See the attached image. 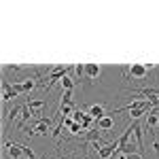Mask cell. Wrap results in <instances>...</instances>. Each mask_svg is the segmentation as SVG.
Returning <instances> with one entry per match:
<instances>
[{
  "label": "cell",
  "mask_w": 159,
  "mask_h": 159,
  "mask_svg": "<svg viewBox=\"0 0 159 159\" xmlns=\"http://www.w3.org/2000/svg\"><path fill=\"white\" fill-rule=\"evenodd\" d=\"M21 106H24V104H21ZM21 106H19V104H13V108L7 112V127L15 121V117H17V115H21Z\"/></svg>",
  "instance_id": "30bf717a"
},
{
  "label": "cell",
  "mask_w": 159,
  "mask_h": 159,
  "mask_svg": "<svg viewBox=\"0 0 159 159\" xmlns=\"http://www.w3.org/2000/svg\"><path fill=\"white\" fill-rule=\"evenodd\" d=\"M30 117H34V112L30 110V106H28V104H24V106H21V119H19V123H17V127H24V123L28 121Z\"/></svg>",
  "instance_id": "5bb4252c"
},
{
  "label": "cell",
  "mask_w": 159,
  "mask_h": 159,
  "mask_svg": "<svg viewBox=\"0 0 159 159\" xmlns=\"http://www.w3.org/2000/svg\"><path fill=\"white\" fill-rule=\"evenodd\" d=\"M100 72H102V68H100L98 64H85V76L89 81H93V79H98Z\"/></svg>",
  "instance_id": "ba28073f"
},
{
  "label": "cell",
  "mask_w": 159,
  "mask_h": 159,
  "mask_svg": "<svg viewBox=\"0 0 159 159\" xmlns=\"http://www.w3.org/2000/svg\"><path fill=\"white\" fill-rule=\"evenodd\" d=\"M60 83H61V91H72V87H74V79H70L68 74H66V76L61 79Z\"/></svg>",
  "instance_id": "e0dca14e"
},
{
  "label": "cell",
  "mask_w": 159,
  "mask_h": 159,
  "mask_svg": "<svg viewBox=\"0 0 159 159\" xmlns=\"http://www.w3.org/2000/svg\"><path fill=\"white\" fill-rule=\"evenodd\" d=\"M157 127H159V125H157Z\"/></svg>",
  "instance_id": "603a6c76"
},
{
  "label": "cell",
  "mask_w": 159,
  "mask_h": 159,
  "mask_svg": "<svg viewBox=\"0 0 159 159\" xmlns=\"http://www.w3.org/2000/svg\"><path fill=\"white\" fill-rule=\"evenodd\" d=\"M83 140L89 142V144H91V142H96V140H102V138H100V129H98V127H91L89 132L83 134Z\"/></svg>",
  "instance_id": "9c48e42d"
},
{
  "label": "cell",
  "mask_w": 159,
  "mask_h": 159,
  "mask_svg": "<svg viewBox=\"0 0 159 159\" xmlns=\"http://www.w3.org/2000/svg\"><path fill=\"white\" fill-rule=\"evenodd\" d=\"M4 148L9 151V157H11V159H19L21 155H24V151H21V144H19V142L4 140Z\"/></svg>",
  "instance_id": "3957f363"
},
{
  "label": "cell",
  "mask_w": 159,
  "mask_h": 159,
  "mask_svg": "<svg viewBox=\"0 0 159 159\" xmlns=\"http://www.w3.org/2000/svg\"><path fill=\"white\" fill-rule=\"evenodd\" d=\"M81 159H89V157H87V155H83V157H81Z\"/></svg>",
  "instance_id": "7402d4cb"
},
{
  "label": "cell",
  "mask_w": 159,
  "mask_h": 159,
  "mask_svg": "<svg viewBox=\"0 0 159 159\" xmlns=\"http://www.w3.org/2000/svg\"><path fill=\"white\" fill-rule=\"evenodd\" d=\"M119 159H144L140 153H134V155H125V157H119Z\"/></svg>",
  "instance_id": "ffe728a7"
},
{
  "label": "cell",
  "mask_w": 159,
  "mask_h": 159,
  "mask_svg": "<svg viewBox=\"0 0 159 159\" xmlns=\"http://www.w3.org/2000/svg\"><path fill=\"white\" fill-rule=\"evenodd\" d=\"M34 87H38V83L34 81V79H24V81H21V89H24V96H28V93H30V91H32Z\"/></svg>",
  "instance_id": "9a60e30c"
},
{
  "label": "cell",
  "mask_w": 159,
  "mask_h": 159,
  "mask_svg": "<svg viewBox=\"0 0 159 159\" xmlns=\"http://www.w3.org/2000/svg\"><path fill=\"white\" fill-rule=\"evenodd\" d=\"M89 115H91L96 121H100V119H104L108 112L104 108V104H91V106H89Z\"/></svg>",
  "instance_id": "8992f818"
},
{
  "label": "cell",
  "mask_w": 159,
  "mask_h": 159,
  "mask_svg": "<svg viewBox=\"0 0 159 159\" xmlns=\"http://www.w3.org/2000/svg\"><path fill=\"white\" fill-rule=\"evenodd\" d=\"M140 115H147V110H144V108H134V110H129V117H132V119H138Z\"/></svg>",
  "instance_id": "ac0fdd59"
},
{
  "label": "cell",
  "mask_w": 159,
  "mask_h": 159,
  "mask_svg": "<svg viewBox=\"0 0 159 159\" xmlns=\"http://www.w3.org/2000/svg\"><path fill=\"white\" fill-rule=\"evenodd\" d=\"M25 104H28V106H30V110H32V112H34V117H36V115H43V112H40V110L45 108V104H47V102H45V100L43 98H38V100H25Z\"/></svg>",
  "instance_id": "5b68a950"
},
{
  "label": "cell",
  "mask_w": 159,
  "mask_h": 159,
  "mask_svg": "<svg viewBox=\"0 0 159 159\" xmlns=\"http://www.w3.org/2000/svg\"><path fill=\"white\" fill-rule=\"evenodd\" d=\"M134 138H136V144L140 147V151H144V144H142V125L138 121H134Z\"/></svg>",
  "instance_id": "8fae6325"
},
{
  "label": "cell",
  "mask_w": 159,
  "mask_h": 159,
  "mask_svg": "<svg viewBox=\"0 0 159 159\" xmlns=\"http://www.w3.org/2000/svg\"><path fill=\"white\" fill-rule=\"evenodd\" d=\"M19 96L15 89H13V85L9 83V81H2V102H9V100H15Z\"/></svg>",
  "instance_id": "277c9868"
},
{
  "label": "cell",
  "mask_w": 159,
  "mask_h": 159,
  "mask_svg": "<svg viewBox=\"0 0 159 159\" xmlns=\"http://www.w3.org/2000/svg\"><path fill=\"white\" fill-rule=\"evenodd\" d=\"M136 91L142 93V96H148V100L159 98V89H157V87H142V89H136Z\"/></svg>",
  "instance_id": "4fadbf2b"
},
{
  "label": "cell",
  "mask_w": 159,
  "mask_h": 159,
  "mask_svg": "<svg viewBox=\"0 0 159 159\" xmlns=\"http://www.w3.org/2000/svg\"><path fill=\"white\" fill-rule=\"evenodd\" d=\"M60 106H76V104L72 102V91H61Z\"/></svg>",
  "instance_id": "2e32d148"
},
{
  "label": "cell",
  "mask_w": 159,
  "mask_h": 159,
  "mask_svg": "<svg viewBox=\"0 0 159 159\" xmlns=\"http://www.w3.org/2000/svg\"><path fill=\"white\" fill-rule=\"evenodd\" d=\"M70 70H72V68H66V66H53V72H51L49 79H47V91H49V89L55 85L57 81H61V79L70 72Z\"/></svg>",
  "instance_id": "7a4b0ae2"
},
{
  "label": "cell",
  "mask_w": 159,
  "mask_h": 159,
  "mask_svg": "<svg viewBox=\"0 0 159 159\" xmlns=\"http://www.w3.org/2000/svg\"><path fill=\"white\" fill-rule=\"evenodd\" d=\"M144 125H147V129H148V132H151L153 127H157V125H159V117H157V112H155V110L147 115V121H144Z\"/></svg>",
  "instance_id": "7c38bea8"
},
{
  "label": "cell",
  "mask_w": 159,
  "mask_h": 159,
  "mask_svg": "<svg viewBox=\"0 0 159 159\" xmlns=\"http://www.w3.org/2000/svg\"><path fill=\"white\" fill-rule=\"evenodd\" d=\"M96 127H98L100 132H108V129H112V127H115V119H112L110 115H106L104 119L96 121Z\"/></svg>",
  "instance_id": "52a82bcc"
},
{
  "label": "cell",
  "mask_w": 159,
  "mask_h": 159,
  "mask_svg": "<svg viewBox=\"0 0 159 159\" xmlns=\"http://www.w3.org/2000/svg\"><path fill=\"white\" fill-rule=\"evenodd\" d=\"M74 72L79 74V76H85V64H76L74 66Z\"/></svg>",
  "instance_id": "d6986e66"
},
{
  "label": "cell",
  "mask_w": 159,
  "mask_h": 159,
  "mask_svg": "<svg viewBox=\"0 0 159 159\" xmlns=\"http://www.w3.org/2000/svg\"><path fill=\"white\" fill-rule=\"evenodd\" d=\"M153 148H155V153H157V159H159V140H157V138L153 140Z\"/></svg>",
  "instance_id": "44dd1931"
},
{
  "label": "cell",
  "mask_w": 159,
  "mask_h": 159,
  "mask_svg": "<svg viewBox=\"0 0 159 159\" xmlns=\"http://www.w3.org/2000/svg\"><path fill=\"white\" fill-rule=\"evenodd\" d=\"M148 76V66L147 64H132L129 68H127V76H125V81H129V79H138V81H142V79H147Z\"/></svg>",
  "instance_id": "6da1fadb"
}]
</instances>
